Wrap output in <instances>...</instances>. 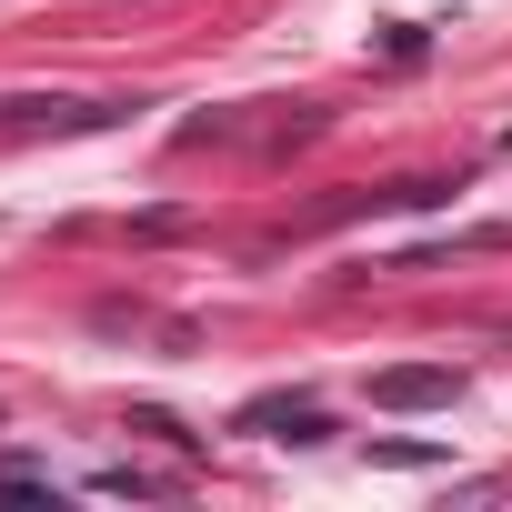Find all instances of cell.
<instances>
[{
    "instance_id": "obj_5",
    "label": "cell",
    "mask_w": 512,
    "mask_h": 512,
    "mask_svg": "<svg viewBox=\"0 0 512 512\" xmlns=\"http://www.w3.org/2000/svg\"><path fill=\"white\" fill-rule=\"evenodd\" d=\"M91 492H111V502H151L161 482H151V472H131V462H111V472H91Z\"/></svg>"
},
{
    "instance_id": "obj_4",
    "label": "cell",
    "mask_w": 512,
    "mask_h": 512,
    "mask_svg": "<svg viewBox=\"0 0 512 512\" xmlns=\"http://www.w3.org/2000/svg\"><path fill=\"white\" fill-rule=\"evenodd\" d=\"M372 462H382V472H432L442 442H372Z\"/></svg>"
},
{
    "instance_id": "obj_1",
    "label": "cell",
    "mask_w": 512,
    "mask_h": 512,
    "mask_svg": "<svg viewBox=\"0 0 512 512\" xmlns=\"http://www.w3.org/2000/svg\"><path fill=\"white\" fill-rule=\"evenodd\" d=\"M452 392H462V372H452V362H402V372H382V382H372V402H382V412H442Z\"/></svg>"
},
{
    "instance_id": "obj_2",
    "label": "cell",
    "mask_w": 512,
    "mask_h": 512,
    "mask_svg": "<svg viewBox=\"0 0 512 512\" xmlns=\"http://www.w3.org/2000/svg\"><path fill=\"white\" fill-rule=\"evenodd\" d=\"M131 101H0L11 131H111Z\"/></svg>"
},
{
    "instance_id": "obj_3",
    "label": "cell",
    "mask_w": 512,
    "mask_h": 512,
    "mask_svg": "<svg viewBox=\"0 0 512 512\" xmlns=\"http://www.w3.org/2000/svg\"><path fill=\"white\" fill-rule=\"evenodd\" d=\"M231 432H262V442H322L332 422L312 412V402H292V392H262V402H241V422Z\"/></svg>"
}]
</instances>
